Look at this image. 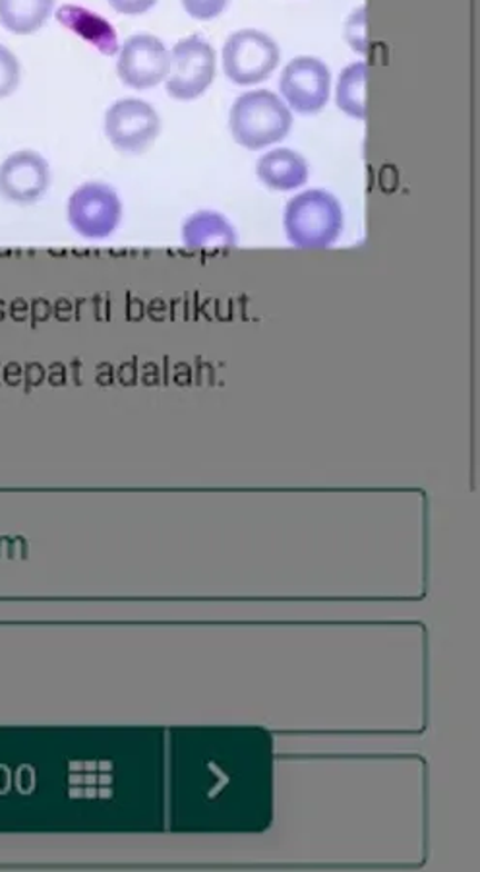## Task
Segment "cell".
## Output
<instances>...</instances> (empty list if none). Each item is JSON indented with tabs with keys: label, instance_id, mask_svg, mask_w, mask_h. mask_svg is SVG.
Here are the masks:
<instances>
[{
	"label": "cell",
	"instance_id": "cell-9",
	"mask_svg": "<svg viewBox=\"0 0 480 872\" xmlns=\"http://www.w3.org/2000/svg\"><path fill=\"white\" fill-rule=\"evenodd\" d=\"M51 185V167L36 150H18L0 164V196L7 202H38Z\"/></svg>",
	"mask_w": 480,
	"mask_h": 872
},
{
	"label": "cell",
	"instance_id": "cell-11",
	"mask_svg": "<svg viewBox=\"0 0 480 872\" xmlns=\"http://www.w3.org/2000/svg\"><path fill=\"white\" fill-rule=\"evenodd\" d=\"M256 175L271 190L289 192L307 185L310 166L299 151L278 148L256 161Z\"/></svg>",
	"mask_w": 480,
	"mask_h": 872
},
{
	"label": "cell",
	"instance_id": "cell-10",
	"mask_svg": "<svg viewBox=\"0 0 480 872\" xmlns=\"http://www.w3.org/2000/svg\"><path fill=\"white\" fill-rule=\"evenodd\" d=\"M180 239L190 250L231 249L239 245L233 224L216 210L190 214L180 227Z\"/></svg>",
	"mask_w": 480,
	"mask_h": 872
},
{
	"label": "cell",
	"instance_id": "cell-5",
	"mask_svg": "<svg viewBox=\"0 0 480 872\" xmlns=\"http://www.w3.org/2000/svg\"><path fill=\"white\" fill-rule=\"evenodd\" d=\"M216 78V51L200 38L180 39L171 53V70L166 78L167 93L179 101L200 98Z\"/></svg>",
	"mask_w": 480,
	"mask_h": 872
},
{
	"label": "cell",
	"instance_id": "cell-7",
	"mask_svg": "<svg viewBox=\"0 0 480 872\" xmlns=\"http://www.w3.org/2000/svg\"><path fill=\"white\" fill-rule=\"evenodd\" d=\"M279 90L294 113H320L330 99V68L316 57H297L283 68Z\"/></svg>",
	"mask_w": 480,
	"mask_h": 872
},
{
	"label": "cell",
	"instance_id": "cell-4",
	"mask_svg": "<svg viewBox=\"0 0 480 872\" xmlns=\"http://www.w3.org/2000/svg\"><path fill=\"white\" fill-rule=\"evenodd\" d=\"M281 61L278 43L260 30H239L223 46V70L231 82L254 86L268 80Z\"/></svg>",
	"mask_w": 480,
	"mask_h": 872
},
{
	"label": "cell",
	"instance_id": "cell-13",
	"mask_svg": "<svg viewBox=\"0 0 480 872\" xmlns=\"http://www.w3.org/2000/svg\"><path fill=\"white\" fill-rule=\"evenodd\" d=\"M54 0H0V23L12 33L30 36L53 14Z\"/></svg>",
	"mask_w": 480,
	"mask_h": 872
},
{
	"label": "cell",
	"instance_id": "cell-15",
	"mask_svg": "<svg viewBox=\"0 0 480 872\" xmlns=\"http://www.w3.org/2000/svg\"><path fill=\"white\" fill-rule=\"evenodd\" d=\"M346 39L347 43L351 46V49H353L354 53H359L360 57H367V7L357 8L353 14L347 18Z\"/></svg>",
	"mask_w": 480,
	"mask_h": 872
},
{
	"label": "cell",
	"instance_id": "cell-3",
	"mask_svg": "<svg viewBox=\"0 0 480 872\" xmlns=\"http://www.w3.org/2000/svg\"><path fill=\"white\" fill-rule=\"evenodd\" d=\"M67 218L74 234L90 241H101L119 229L122 200L107 182H83L68 198Z\"/></svg>",
	"mask_w": 480,
	"mask_h": 872
},
{
	"label": "cell",
	"instance_id": "cell-17",
	"mask_svg": "<svg viewBox=\"0 0 480 872\" xmlns=\"http://www.w3.org/2000/svg\"><path fill=\"white\" fill-rule=\"evenodd\" d=\"M182 8L187 10L188 16H192L194 20H213L218 16L223 14L229 0H180Z\"/></svg>",
	"mask_w": 480,
	"mask_h": 872
},
{
	"label": "cell",
	"instance_id": "cell-16",
	"mask_svg": "<svg viewBox=\"0 0 480 872\" xmlns=\"http://www.w3.org/2000/svg\"><path fill=\"white\" fill-rule=\"evenodd\" d=\"M20 83V61L8 47L0 46V98L14 93Z\"/></svg>",
	"mask_w": 480,
	"mask_h": 872
},
{
	"label": "cell",
	"instance_id": "cell-6",
	"mask_svg": "<svg viewBox=\"0 0 480 872\" xmlns=\"http://www.w3.org/2000/svg\"><path fill=\"white\" fill-rule=\"evenodd\" d=\"M103 128L114 150L120 153H142L158 140L161 117L156 107L143 99H119L107 109Z\"/></svg>",
	"mask_w": 480,
	"mask_h": 872
},
{
	"label": "cell",
	"instance_id": "cell-14",
	"mask_svg": "<svg viewBox=\"0 0 480 872\" xmlns=\"http://www.w3.org/2000/svg\"><path fill=\"white\" fill-rule=\"evenodd\" d=\"M367 62H353L339 76L336 103L343 113L364 121L367 119Z\"/></svg>",
	"mask_w": 480,
	"mask_h": 872
},
{
	"label": "cell",
	"instance_id": "cell-1",
	"mask_svg": "<svg viewBox=\"0 0 480 872\" xmlns=\"http://www.w3.org/2000/svg\"><path fill=\"white\" fill-rule=\"evenodd\" d=\"M346 226V214L336 196L312 188L291 198L283 211L287 239L297 249H328L338 242Z\"/></svg>",
	"mask_w": 480,
	"mask_h": 872
},
{
	"label": "cell",
	"instance_id": "cell-8",
	"mask_svg": "<svg viewBox=\"0 0 480 872\" xmlns=\"http://www.w3.org/2000/svg\"><path fill=\"white\" fill-rule=\"evenodd\" d=\"M171 70L166 43L150 33H138L120 46L117 72L128 88L150 90L163 82Z\"/></svg>",
	"mask_w": 480,
	"mask_h": 872
},
{
	"label": "cell",
	"instance_id": "cell-12",
	"mask_svg": "<svg viewBox=\"0 0 480 872\" xmlns=\"http://www.w3.org/2000/svg\"><path fill=\"white\" fill-rule=\"evenodd\" d=\"M57 20L64 28L74 31L76 36L86 39L90 46L99 49L103 54L119 53V38L113 26L106 18L91 12L88 8L64 4L57 10Z\"/></svg>",
	"mask_w": 480,
	"mask_h": 872
},
{
	"label": "cell",
	"instance_id": "cell-2",
	"mask_svg": "<svg viewBox=\"0 0 480 872\" xmlns=\"http://www.w3.org/2000/svg\"><path fill=\"white\" fill-rule=\"evenodd\" d=\"M293 113L278 93L254 90L242 93L229 113V130L234 142L247 150H263L291 132Z\"/></svg>",
	"mask_w": 480,
	"mask_h": 872
},
{
	"label": "cell",
	"instance_id": "cell-18",
	"mask_svg": "<svg viewBox=\"0 0 480 872\" xmlns=\"http://www.w3.org/2000/svg\"><path fill=\"white\" fill-rule=\"evenodd\" d=\"M158 0H109V4L124 16H140L156 7Z\"/></svg>",
	"mask_w": 480,
	"mask_h": 872
}]
</instances>
